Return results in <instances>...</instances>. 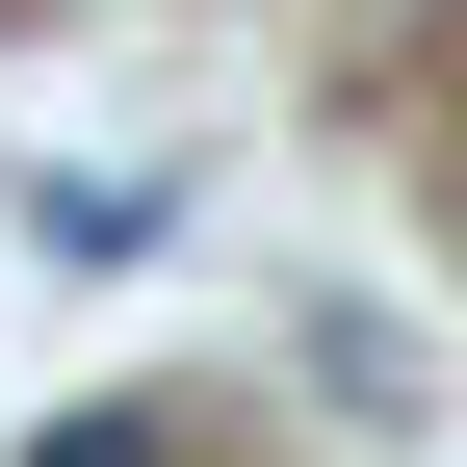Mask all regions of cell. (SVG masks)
I'll use <instances>...</instances> for the list:
<instances>
[{
    "label": "cell",
    "instance_id": "1",
    "mask_svg": "<svg viewBox=\"0 0 467 467\" xmlns=\"http://www.w3.org/2000/svg\"><path fill=\"white\" fill-rule=\"evenodd\" d=\"M26 467H182V441H156V416H52Z\"/></svg>",
    "mask_w": 467,
    "mask_h": 467
}]
</instances>
